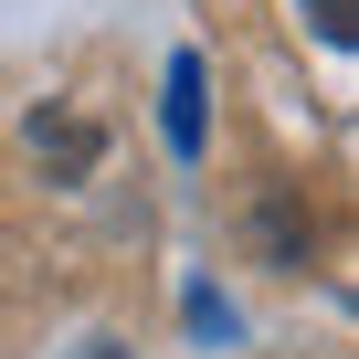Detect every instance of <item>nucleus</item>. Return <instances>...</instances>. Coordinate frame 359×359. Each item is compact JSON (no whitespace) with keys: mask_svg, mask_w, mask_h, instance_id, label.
Instances as JSON below:
<instances>
[{"mask_svg":"<svg viewBox=\"0 0 359 359\" xmlns=\"http://www.w3.org/2000/svg\"><path fill=\"white\" fill-rule=\"evenodd\" d=\"M32 148H43L64 180H74V169H95V148H106V137H95L85 116H32Z\"/></svg>","mask_w":359,"mask_h":359,"instance_id":"nucleus-1","label":"nucleus"},{"mask_svg":"<svg viewBox=\"0 0 359 359\" xmlns=\"http://www.w3.org/2000/svg\"><path fill=\"white\" fill-rule=\"evenodd\" d=\"M169 148L201 158V64H191V53L169 64Z\"/></svg>","mask_w":359,"mask_h":359,"instance_id":"nucleus-2","label":"nucleus"},{"mask_svg":"<svg viewBox=\"0 0 359 359\" xmlns=\"http://www.w3.org/2000/svg\"><path fill=\"white\" fill-rule=\"evenodd\" d=\"M306 22H317V32L348 53V43H359V0H306Z\"/></svg>","mask_w":359,"mask_h":359,"instance_id":"nucleus-3","label":"nucleus"},{"mask_svg":"<svg viewBox=\"0 0 359 359\" xmlns=\"http://www.w3.org/2000/svg\"><path fill=\"white\" fill-rule=\"evenodd\" d=\"M95 359H127V348H95Z\"/></svg>","mask_w":359,"mask_h":359,"instance_id":"nucleus-4","label":"nucleus"}]
</instances>
